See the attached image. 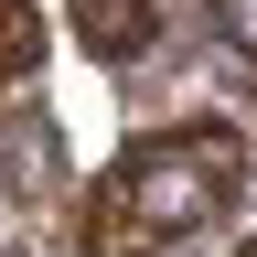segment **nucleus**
Listing matches in <instances>:
<instances>
[{"label": "nucleus", "instance_id": "obj_1", "mask_svg": "<svg viewBox=\"0 0 257 257\" xmlns=\"http://www.w3.org/2000/svg\"><path fill=\"white\" fill-rule=\"evenodd\" d=\"M236 193H246V128L236 118H182V128L128 140L75 193L64 246L75 257H161V246L204 236L214 214H236Z\"/></svg>", "mask_w": 257, "mask_h": 257}, {"label": "nucleus", "instance_id": "obj_3", "mask_svg": "<svg viewBox=\"0 0 257 257\" xmlns=\"http://www.w3.org/2000/svg\"><path fill=\"white\" fill-rule=\"evenodd\" d=\"M43 75V11L32 0H0V96Z\"/></svg>", "mask_w": 257, "mask_h": 257}, {"label": "nucleus", "instance_id": "obj_2", "mask_svg": "<svg viewBox=\"0 0 257 257\" xmlns=\"http://www.w3.org/2000/svg\"><path fill=\"white\" fill-rule=\"evenodd\" d=\"M64 22H75V43L96 64H140L150 32H161V0H64Z\"/></svg>", "mask_w": 257, "mask_h": 257}, {"label": "nucleus", "instance_id": "obj_4", "mask_svg": "<svg viewBox=\"0 0 257 257\" xmlns=\"http://www.w3.org/2000/svg\"><path fill=\"white\" fill-rule=\"evenodd\" d=\"M225 43H236V54L257 64V0H225Z\"/></svg>", "mask_w": 257, "mask_h": 257}]
</instances>
